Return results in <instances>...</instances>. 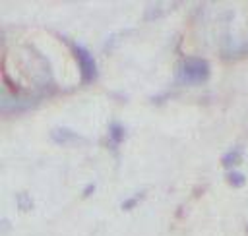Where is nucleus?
<instances>
[{"label": "nucleus", "mask_w": 248, "mask_h": 236, "mask_svg": "<svg viewBox=\"0 0 248 236\" xmlns=\"http://www.w3.org/2000/svg\"><path fill=\"white\" fill-rule=\"evenodd\" d=\"M211 75V66L205 58L200 56H188L178 64L176 70V81L184 85H200L205 83Z\"/></svg>", "instance_id": "nucleus-1"}, {"label": "nucleus", "mask_w": 248, "mask_h": 236, "mask_svg": "<svg viewBox=\"0 0 248 236\" xmlns=\"http://www.w3.org/2000/svg\"><path fill=\"white\" fill-rule=\"evenodd\" d=\"M78 68H79V75L83 83H91L97 79V62L93 58V54L83 46V44H74L72 46Z\"/></svg>", "instance_id": "nucleus-2"}, {"label": "nucleus", "mask_w": 248, "mask_h": 236, "mask_svg": "<svg viewBox=\"0 0 248 236\" xmlns=\"http://www.w3.org/2000/svg\"><path fill=\"white\" fill-rule=\"evenodd\" d=\"M240 161H242V147H240V145H236V147L229 149V151L223 155V159H221L223 166H227V168H232V166H236Z\"/></svg>", "instance_id": "nucleus-3"}, {"label": "nucleus", "mask_w": 248, "mask_h": 236, "mask_svg": "<svg viewBox=\"0 0 248 236\" xmlns=\"http://www.w3.org/2000/svg\"><path fill=\"white\" fill-rule=\"evenodd\" d=\"M124 135H126V130H124V126L120 122H110L108 124V141L112 145H120Z\"/></svg>", "instance_id": "nucleus-4"}, {"label": "nucleus", "mask_w": 248, "mask_h": 236, "mask_svg": "<svg viewBox=\"0 0 248 236\" xmlns=\"http://www.w3.org/2000/svg\"><path fill=\"white\" fill-rule=\"evenodd\" d=\"M52 139L54 141H58V143H68L70 139H79V135H76L72 130H68V128H56L54 132H52Z\"/></svg>", "instance_id": "nucleus-5"}, {"label": "nucleus", "mask_w": 248, "mask_h": 236, "mask_svg": "<svg viewBox=\"0 0 248 236\" xmlns=\"http://www.w3.org/2000/svg\"><path fill=\"white\" fill-rule=\"evenodd\" d=\"M227 182L232 186V188H242L246 184V176L238 170H229L227 172Z\"/></svg>", "instance_id": "nucleus-6"}]
</instances>
